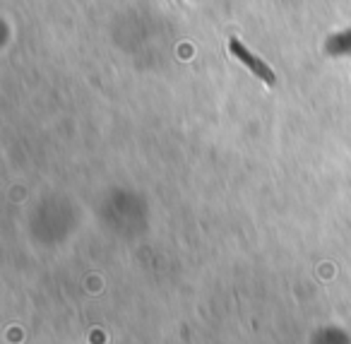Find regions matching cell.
<instances>
[{
	"mask_svg": "<svg viewBox=\"0 0 351 344\" xmlns=\"http://www.w3.org/2000/svg\"><path fill=\"white\" fill-rule=\"evenodd\" d=\"M327 49L332 51V54H339V51H349L351 49V32H346V34H337L335 39L327 44Z\"/></svg>",
	"mask_w": 351,
	"mask_h": 344,
	"instance_id": "cell-2",
	"label": "cell"
},
{
	"mask_svg": "<svg viewBox=\"0 0 351 344\" xmlns=\"http://www.w3.org/2000/svg\"><path fill=\"white\" fill-rule=\"evenodd\" d=\"M229 49H231V54H236V56H239V58L243 60V63L248 65V68L253 70V73H258L260 78L265 80V82H269V84L274 82V75H272V70H269L267 65H263V63H260V60L255 58L253 54H248V51H245L243 46L239 44V41H231V44H229Z\"/></svg>",
	"mask_w": 351,
	"mask_h": 344,
	"instance_id": "cell-1",
	"label": "cell"
}]
</instances>
